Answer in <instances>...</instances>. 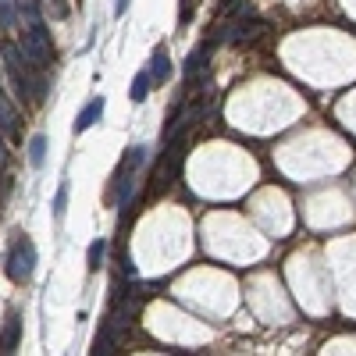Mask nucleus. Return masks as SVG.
Segmentation results:
<instances>
[{"instance_id":"obj_7","label":"nucleus","mask_w":356,"mask_h":356,"mask_svg":"<svg viewBox=\"0 0 356 356\" xmlns=\"http://www.w3.org/2000/svg\"><path fill=\"white\" fill-rule=\"evenodd\" d=\"M100 114H104V100H89V104L79 111V118H75V132H86V129L100 118Z\"/></svg>"},{"instance_id":"obj_2","label":"nucleus","mask_w":356,"mask_h":356,"mask_svg":"<svg viewBox=\"0 0 356 356\" xmlns=\"http://www.w3.org/2000/svg\"><path fill=\"white\" fill-rule=\"evenodd\" d=\"M33 271H36V246H33V239L22 235V239L11 246V257H8V278L25 285L29 278H33Z\"/></svg>"},{"instance_id":"obj_15","label":"nucleus","mask_w":356,"mask_h":356,"mask_svg":"<svg viewBox=\"0 0 356 356\" xmlns=\"http://www.w3.org/2000/svg\"><path fill=\"white\" fill-rule=\"evenodd\" d=\"M125 8H129V0H118V8H114V15H125Z\"/></svg>"},{"instance_id":"obj_9","label":"nucleus","mask_w":356,"mask_h":356,"mask_svg":"<svg viewBox=\"0 0 356 356\" xmlns=\"http://www.w3.org/2000/svg\"><path fill=\"white\" fill-rule=\"evenodd\" d=\"M43 161H47V139L43 136H33V139H29V164L43 168Z\"/></svg>"},{"instance_id":"obj_10","label":"nucleus","mask_w":356,"mask_h":356,"mask_svg":"<svg viewBox=\"0 0 356 356\" xmlns=\"http://www.w3.org/2000/svg\"><path fill=\"white\" fill-rule=\"evenodd\" d=\"M104 253H107V239H97L89 246V271H100L104 267Z\"/></svg>"},{"instance_id":"obj_13","label":"nucleus","mask_w":356,"mask_h":356,"mask_svg":"<svg viewBox=\"0 0 356 356\" xmlns=\"http://www.w3.org/2000/svg\"><path fill=\"white\" fill-rule=\"evenodd\" d=\"M193 4H196V0H178V25L193 22Z\"/></svg>"},{"instance_id":"obj_12","label":"nucleus","mask_w":356,"mask_h":356,"mask_svg":"<svg viewBox=\"0 0 356 356\" xmlns=\"http://www.w3.org/2000/svg\"><path fill=\"white\" fill-rule=\"evenodd\" d=\"M15 18H18V8H11V0H0V29L15 25Z\"/></svg>"},{"instance_id":"obj_8","label":"nucleus","mask_w":356,"mask_h":356,"mask_svg":"<svg viewBox=\"0 0 356 356\" xmlns=\"http://www.w3.org/2000/svg\"><path fill=\"white\" fill-rule=\"evenodd\" d=\"M150 72H139L136 79H132V89H129V97H132V104H143L146 97H150Z\"/></svg>"},{"instance_id":"obj_5","label":"nucleus","mask_w":356,"mask_h":356,"mask_svg":"<svg viewBox=\"0 0 356 356\" xmlns=\"http://www.w3.org/2000/svg\"><path fill=\"white\" fill-rule=\"evenodd\" d=\"M171 72H175V68H171V54H168L164 47H157L154 57H150V79H154V82H168Z\"/></svg>"},{"instance_id":"obj_11","label":"nucleus","mask_w":356,"mask_h":356,"mask_svg":"<svg viewBox=\"0 0 356 356\" xmlns=\"http://www.w3.org/2000/svg\"><path fill=\"white\" fill-rule=\"evenodd\" d=\"M65 211H68V182H61V189L54 196V218L65 221Z\"/></svg>"},{"instance_id":"obj_14","label":"nucleus","mask_w":356,"mask_h":356,"mask_svg":"<svg viewBox=\"0 0 356 356\" xmlns=\"http://www.w3.org/2000/svg\"><path fill=\"white\" fill-rule=\"evenodd\" d=\"M47 4H50V18H57V22L68 18V0H47Z\"/></svg>"},{"instance_id":"obj_6","label":"nucleus","mask_w":356,"mask_h":356,"mask_svg":"<svg viewBox=\"0 0 356 356\" xmlns=\"http://www.w3.org/2000/svg\"><path fill=\"white\" fill-rule=\"evenodd\" d=\"M257 33H264V22H250V18H243L239 25H228L225 40H253Z\"/></svg>"},{"instance_id":"obj_4","label":"nucleus","mask_w":356,"mask_h":356,"mask_svg":"<svg viewBox=\"0 0 356 356\" xmlns=\"http://www.w3.org/2000/svg\"><path fill=\"white\" fill-rule=\"evenodd\" d=\"M18 342H22V317L11 314L8 324H4V332H0V353H15Z\"/></svg>"},{"instance_id":"obj_3","label":"nucleus","mask_w":356,"mask_h":356,"mask_svg":"<svg viewBox=\"0 0 356 356\" xmlns=\"http://www.w3.org/2000/svg\"><path fill=\"white\" fill-rule=\"evenodd\" d=\"M0 136H8L11 143H22V114L8 100L4 89H0Z\"/></svg>"},{"instance_id":"obj_1","label":"nucleus","mask_w":356,"mask_h":356,"mask_svg":"<svg viewBox=\"0 0 356 356\" xmlns=\"http://www.w3.org/2000/svg\"><path fill=\"white\" fill-rule=\"evenodd\" d=\"M0 61H4V72L11 79V89L15 97L25 100V104H43L47 100V79L36 75L40 68H33L25 61V54L15 47V43H4V50H0Z\"/></svg>"}]
</instances>
